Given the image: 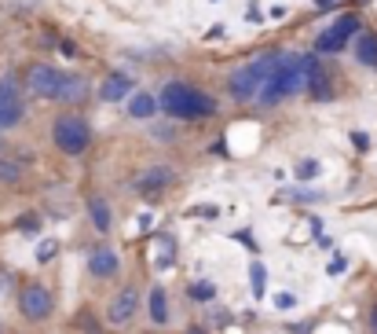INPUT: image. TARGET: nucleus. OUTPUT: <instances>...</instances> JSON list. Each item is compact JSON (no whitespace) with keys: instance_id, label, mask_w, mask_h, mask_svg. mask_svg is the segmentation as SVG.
<instances>
[{"instance_id":"nucleus-1","label":"nucleus","mask_w":377,"mask_h":334,"mask_svg":"<svg viewBox=\"0 0 377 334\" xmlns=\"http://www.w3.org/2000/svg\"><path fill=\"white\" fill-rule=\"evenodd\" d=\"M161 110L176 121H202L217 114V100L209 92H202L198 85H187V81H169L161 88Z\"/></svg>"},{"instance_id":"nucleus-2","label":"nucleus","mask_w":377,"mask_h":334,"mask_svg":"<svg viewBox=\"0 0 377 334\" xmlns=\"http://www.w3.org/2000/svg\"><path fill=\"white\" fill-rule=\"evenodd\" d=\"M278 59H282V52H264V55H256L249 62H242L238 70H231V77H227V92H231V100H238V103L256 100L260 88H264V81L271 77V70L278 67Z\"/></svg>"},{"instance_id":"nucleus-3","label":"nucleus","mask_w":377,"mask_h":334,"mask_svg":"<svg viewBox=\"0 0 377 334\" xmlns=\"http://www.w3.org/2000/svg\"><path fill=\"white\" fill-rule=\"evenodd\" d=\"M52 143L67 158H81L92 147V125L85 114H59L52 121Z\"/></svg>"},{"instance_id":"nucleus-4","label":"nucleus","mask_w":377,"mask_h":334,"mask_svg":"<svg viewBox=\"0 0 377 334\" xmlns=\"http://www.w3.org/2000/svg\"><path fill=\"white\" fill-rule=\"evenodd\" d=\"M19 316L26 323H44L48 316L55 312V298H52V290L48 286H41V283H26V286H19Z\"/></svg>"},{"instance_id":"nucleus-5","label":"nucleus","mask_w":377,"mask_h":334,"mask_svg":"<svg viewBox=\"0 0 377 334\" xmlns=\"http://www.w3.org/2000/svg\"><path fill=\"white\" fill-rule=\"evenodd\" d=\"M26 118V103H22V88L15 81V74L0 77V133L19 129Z\"/></svg>"},{"instance_id":"nucleus-6","label":"nucleus","mask_w":377,"mask_h":334,"mask_svg":"<svg viewBox=\"0 0 377 334\" xmlns=\"http://www.w3.org/2000/svg\"><path fill=\"white\" fill-rule=\"evenodd\" d=\"M67 77L70 74H62L59 67H52V62H34V67L26 70V92H34L37 100H59Z\"/></svg>"},{"instance_id":"nucleus-7","label":"nucleus","mask_w":377,"mask_h":334,"mask_svg":"<svg viewBox=\"0 0 377 334\" xmlns=\"http://www.w3.org/2000/svg\"><path fill=\"white\" fill-rule=\"evenodd\" d=\"M363 34V22H359V15H341V19L326 29V34H319V41H315V52H330V55H337L344 44H348L352 37H359Z\"/></svg>"},{"instance_id":"nucleus-8","label":"nucleus","mask_w":377,"mask_h":334,"mask_svg":"<svg viewBox=\"0 0 377 334\" xmlns=\"http://www.w3.org/2000/svg\"><path fill=\"white\" fill-rule=\"evenodd\" d=\"M136 312H139V290L136 286H121V290L110 298L107 320H110V327H125V323L136 320Z\"/></svg>"},{"instance_id":"nucleus-9","label":"nucleus","mask_w":377,"mask_h":334,"mask_svg":"<svg viewBox=\"0 0 377 334\" xmlns=\"http://www.w3.org/2000/svg\"><path fill=\"white\" fill-rule=\"evenodd\" d=\"M282 55H286V52H282ZM286 95H293V92H289V77H286V62L278 59V67L271 70V77L264 81V88H260L256 103H260V107H278Z\"/></svg>"},{"instance_id":"nucleus-10","label":"nucleus","mask_w":377,"mask_h":334,"mask_svg":"<svg viewBox=\"0 0 377 334\" xmlns=\"http://www.w3.org/2000/svg\"><path fill=\"white\" fill-rule=\"evenodd\" d=\"M88 272L95 276V279H114L121 272V258H118V250L114 246H107V243H100L92 253H88Z\"/></svg>"},{"instance_id":"nucleus-11","label":"nucleus","mask_w":377,"mask_h":334,"mask_svg":"<svg viewBox=\"0 0 377 334\" xmlns=\"http://www.w3.org/2000/svg\"><path fill=\"white\" fill-rule=\"evenodd\" d=\"M172 180H176V169L172 166H151V169H143L139 177L132 180V187L143 191V195H158V191H165Z\"/></svg>"},{"instance_id":"nucleus-12","label":"nucleus","mask_w":377,"mask_h":334,"mask_svg":"<svg viewBox=\"0 0 377 334\" xmlns=\"http://www.w3.org/2000/svg\"><path fill=\"white\" fill-rule=\"evenodd\" d=\"M125 95H132V77H128L125 70H110L103 77V85H100V100L103 103H121Z\"/></svg>"},{"instance_id":"nucleus-13","label":"nucleus","mask_w":377,"mask_h":334,"mask_svg":"<svg viewBox=\"0 0 377 334\" xmlns=\"http://www.w3.org/2000/svg\"><path fill=\"white\" fill-rule=\"evenodd\" d=\"M308 95H311L315 103L334 100V81H330V74H326V67L319 62V55L311 59V74H308Z\"/></svg>"},{"instance_id":"nucleus-14","label":"nucleus","mask_w":377,"mask_h":334,"mask_svg":"<svg viewBox=\"0 0 377 334\" xmlns=\"http://www.w3.org/2000/svg\"><path fill=\"white\" fill-rule=\"evenodd\" d=\"M125 110H128V118H132V121H146V118H154L161 110V100L154 92H132V95H128V103H125Z\"/></svg>"},{"instance_id":"nucleus-15","label":"nucleus","mask_w":377,"mask_h":334,"mask_svg":"<svg viewBox=\"0 0 377 334\" xmlns=\"http://www.w3.org/2000/svg\"><path fill=\"white\" fill-rule=\"evenodd\" d=\"M26 162L29 158L26 154H0V184L4 187H15V184H22L26 180Z\"/></svg>"},{"instance_id":"nucleus-16","label":"nucleus","mask_w":377,"mask_h":334,"mask_svg":"<svg viewBox=\"0 0 377 334\" xmlns=\"http://www.w3.org/2000/svg\"><path fill=\"white\" fill-rule=\"evenodd\" d=\"M146 312H151V323L154 327H165L169 323V298L161 286H154L151 294H146Z\"/></svg>"},{"instance_id":"nucleus-17","label":"nucleus","mask_w":377,"mask_h":334,"mask_svg":"<svg viewBox=\"0 0 377 334\" xmlns=\"http://www.w3.org/2000/svg\"><path fill=\"white\" fill-rule=\"evenodd\" d=\"M355 59L363 62V67L377 70V34H370V29H363V34L355 37Z\"/></svg>"},{"instance_id":"nucleus-18","label":"nucleus","mask_w":377,"mask_h":334,"mask_svg":"<svg viewBox=\"0 0 377 334\" xmlns=\"http://www.w3.org/2000/svg\"><path fill=\"white\" fill-rule=\"evenodd\" d=\"M88 220L95 225V232H100V235H107V232H110L114 217H110V206H107V199H100V195H92V199H88Z\"/></svg>"},{"instance_id":"nucleus-19","label":"nucleus","mask_w":377,"mask_h":334,"mask_svg":"<svg viewBox=\"0 0 377 334\" xmlns=\"http://www.w3.org/2000/svg\"><path fill=\"white\" fill-rule=\"evenodd\" d=\"M154 246H158L154 268H161V272H165V268H172V265H176V239H172V235H158Z\"/></svg>"},{"instance_id":"nucleus-20","label":"nucleus","mask_w":377,"mask_h":334,"mask_svg":"<svg viewBox=\"0 0 377 334\" xmlns=\"http://www.w3.org/2000/svg\"><path fill=\"white\" fill-rule=\"evenodd\" d=\"M85 95H88V81H85V77H77V74H70L67 85H62V92H59V100L62 103H81Z\"/></svg>"},{"instance_id":"nucleus-21","label":"nucleus","mask_w":377,"mask_h":334,"mask_svg":"<svg viewBox=\"0 0 377 334\" xmlns=\"http://www.w3.org/2000/svg\"><path fill=\"white\" fill-rule=\"evenodd\" d=\"M187 294H191V301H198V305H209V301H217V283L194 279V283L187 286Z\"/></svg>"},{"instance_id":"nucleus-22","label":"nucleus","mask_w":377,"mask_h":334,"mask_svg":"<svg viewBox=\"0 0 377 334\" xmlns=\"http://www.w3.org/2000/svg\"><path fill=\"white\" fill-rule=\"evenodd\" d=\"M249 286H253V298H264V286H268V268L253 261L249 265Z\"/></svg>"},{"instance_id":"nucleus-23","label":"nucleus","mask_w":377,"mask_h":334,"mask_svg":"<svg viewBox=\"0 0 377 334\" xmlns=\"http://www.w3.org/2000/svg\"><path fill=\"white\" fill-rule=\"evenodd\" d=\"M319 177V162H311V158H304V162L297 166V180H315Z\"/></svg>"},{"instance_id":"nucleus-24","label":"nucleus","mask_w":377,"mask_h":334,"mask_svg":"<svg viewBox=\"0 0 377 334\" xmlns=\"http://www.w3.org/2000/svg\"><path fill=\"white\" fill-rule=\"evenodd\" d=\"M15 290V276L8 272V268H0V301H8Z\"/></svg>"},{"instance_id":"nucleus-25","label":"nucleus","mask_w":377,"mask_h":334,"mask_svg":"<svg viewBox=\"0 0 377 334\" xmlns=\"http://www.w3.org/2000/svg\"><path fill=\"white\" fill-rule=\"evenodd\" d=\"M52 258H55V239H44L41 250H37V265H48Z\"/></svg>"},{"instance_id":"nucleus-26","label":"nucleus","mask_w":377,"mask_h":334,"mask_svg":"<svg viewBox=\"0 0 377 334\" xmlns=\"http://www.w3.org/2000/svg\"><path fill=\"white\" fill-rule=\"evenodd\" d=\"M15 228H22V232H37V228H41V217H37V213H26V217L15 220Z\"/></svg>"},{"instance_id":"nucleus-27","label":"nucleus","mask_w":377,"mask_h":334,"mask_svg":"<svg viewBox=\"0 0 377 334\" xmlns=\"http://www.w3.org/2000/svg\"><path fill=\"white\" fill-rule=\"evenodd\" d=\"M235 243H242L245 250H253V253H256V239H253V232H249V228H238V232H235Z\"/></svg>"},{"instance_id":"nucleus-28","label":"nucleus","mask_w":377,"mask_h":334,"mask_svg":"<svg viewBox=\"0 0 377 334\" xmlns=\"http://www.w3.org/2000/svg\"><path fill=\"white\" fill-rule=\"evenodd\" d=\"M344 268H348V258H344V253H337V258L330 261V268H326V276H344Z\"/></svg>"},{"instance_id":"nucleus-29","label":"nucleus","mask_w":377,"mask_h":334,"mask_svg":"<svg viewBox=\"0 0 377 334\" xmlns=\"http://www.w3.org/2000/svg\"><path fill=\"white\" fill-rule=\"evenodd\" d=\"M275 309H282V312L297 309V298H293V294H275Z\"/></svg>"},{"instance_id":"nucleus-30","label":"nucleus","mask_w":377,"mask_h":334,"mask_svg":"<svg viewBox=\"0 0 377 334\" xmlns=\"http://www.w3.org/2000/svg\"><path fill=\"white\" fill-rule=\"evenodd\" d=\"M352 143H355L359 151H366V147H370V136H366V133H352Z\"/></svg>"},{"instance_id":"nucleus-31","label":"nucleus","mask_w":377,"mask_h":334,"mask_svg":"<svg viewBox=\"0 0 377 334\" xmlns=\"http://www.w3.org/2000/svg\"><path fill=\"white\" fill-rule=\"evenodd\" d=\"M198 217H212V220H217L220 210H217V206H198Z\"/></svg>"},{"instance_id":"nucleus-32","label":"nucleus","mask_w":377,"mask_h":334,"mask_svg":"<svg viewBox=\"0 0 377 334\" xmlns=\"http://www.w3.org/2000/svg\"><path fill=\"white\" fill-rule=\"evenodd\" d=\"M308 327H311V323H297V327H293V334H311Z\"/></svg>"},{"instance_id":"nucleus-33","label":"nucleus","mask_w":377,"mask_h":334,"mask_svg":"<svg viewBox=\"0 0 377 334\" xmlns=\"http://www.w3.org/2000/svg\"><path fill=\"white\" fill-rule=\"evenodd\" d=\"M315 8H319V11H326V8H330V0H315Z\"/></svg>"},{"instance_id":"nucleus-34","label":"nucleus","mask_w":377,"mask_h":334,"mask_svg":"<svg viewBox=\"0 0 377 334\" xmlns=\"http://www.w3.org/2000/svg\"><path fill=\"white\" fill-rule=\"evenodd\" d=\"M187 334H209V330H205V327H191Z\"/></svg>"},{"instance_id":"nucleus-35","label":"nucleus","mask_w":377,"mask_h":334,"mask_svg":"<svg viewBox=\"0 0 377 334\" xmlns=\"http://www.w3.org/2000/svg\"><path fill=\"white\" fill-rule=\"evenodd\" d=\"M370 320H373V330H377V305H373V316H370Z\"/></svg>"},{"instance_id":"nucleus-36","label":"nucleus","mask_w":377,"mask_h":334,"mask_svg":"<svg viewBox=\"0 0 377 334\" xmlns=\"http://www.w3.org/2000/svg\"><path fill=\"white\" fill-rule=\"evenodd\" d=\"M4 151H8V147H4V140H0V154H4Z\"/></svg>"}]
</instances>
